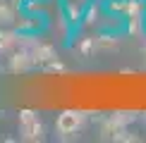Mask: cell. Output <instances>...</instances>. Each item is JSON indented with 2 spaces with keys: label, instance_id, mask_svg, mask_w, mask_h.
<instances>
[{
  "label": "cell",
  "instance_id": "obj_8",
  "mask_svg": "<svg viewBox=\"0 0 146 143\" xmlns=\"http://www.w3.org/2000/svg\"><path fill=\"white\" fill-rule=\"evenodd\" d=\"M108 119H110L117 129H127V127H132V124L137 122V112H132V110H115V112L108 115Z\"/></svg>",
  "mask_w": 146,
  "mask_h": 143
},
{
  "label": "cell",
  "instance_id": "obj_15",
  "mask_svg": "<svg viewBox=\"0 0 146 143\" xmlns=\"http://www.w3.org/2000/svg\"><path fill=\"white\" fill-rule=\"evenodd\" d=\"M141 55L146 57V38H144V45H141Z\"/></svg>",
  "mask_w": 146,
  "mask_h": 143
},
{
  "label": "cell",
  "instance_id": "obj_18",
  "mask_svg": "<svg viewBox=\"0 0 146 143\" xmlns=\"http://www.w3.org/2000/svg\"><path fill=\"white\" fill-rule=\"evenodd\" d=\"M144 122H146V112H144Z\"/></svg>",
  "mask_w": 146,
  "mask_h": 143
},
{
  "label": "cell",
  "instance_id": "obj_14",
  "mask_svg": "<svg viewBox=\"0 0 146 143\" xmlns=\"http://www.w3.org/2000/svg\"><path fill=\"white\" fill-rule=\"evenodd\" d=\"M46 69H48V72H65V64L58 62V60H53V62L46 64Z\"/></svg>",
  "mask_w": 146,
  "mask_h": 143
},
{
  "label": "cell",
  "instance_id": "obj_10",
  "mask_svg": "<svg viewBox=\"0 0 146 143\" xmlns=\"http://www.w3.org/2000/svg\"><path fill=\"white\" fill-rule=\"evenodd\" d=\"M17 19V12H15V5L7 3V0H0V29L5 26H12Z\"/></svg>",
  "mask_w": 146,
  "mask_h": 143
},
{
  "label": "cell",
  "instance_id": "obj_11",
  "mask_svg": "<svg viewBox=\"0 0 146 143\" xmlns=\"http://www.w3.org/2000/svg\"><path fill=\"white\" fill-rule=\"evenodd\" d=\"M79 52H82L84 57L96 55V36H89V38H84L82 43H79Z\"/></svg>",
  "mask_w": 146,
  "mask_h": 143
},
{
  "label": "cell",
  "instance_id": "obj_6",
  "mask_svg": "<svg viewBox=\"0 0 146 143\" xmlns=\"http://www.w3.org/2000/svg\"><path fill=\"white\" fill-rule=\"evenodd\" d=\"M19 31H12V29H0V52H10L19 48Z\"/></svg>",
  "mask_w": 146,
  "mask_h": 143
},
{
  "label": "cell",
  "instance_id": "obj_12",
  "mask_svg": "<svg viewBox=\"0 0 146 143\" xmlns=\"http://www.w3.org/2000/svg\"><path fill=\"white\" fill-rule=\"evenodd\" d=\"M12 26H17V31H31V29H36V22H31L29 17H17Z\"/></svg>",
  "mask_w": 146,
  "mask_h": 143
},
{
  "label": "cell",
  "instance_id": "obj_9",
  "mask_svg": "<svg viewBox=\"0 0 146 143\" xmlns=\"http://www.w3.org/2000/svg\"><path fill=\"white\" fill-rule=\"evenodd\" d=\"M117 48H120L117 36H113V33H101V36H96V52H115Z\"/></svg>",
  "mask_w": 146,
  "mask_h": 143
},
{
  "label": "cell",
  "instance_id": "obj_13",
  "mask_svg": "<svg viewBox=\"0 0 146 143\" xmlns=\"http://www.w3.org/2000/svg\"><path fill=\"white\" fill-rule=\"evenodd\" d=\"M98 17H101V5H91L89 12L84 14V19H89L86 24H89V26H94V24H98Z\"/></svg>",
  "mask_w": 146,
  "mask_h": 143
},
{
  "label": "cell",
  "instance_id": "obj_1",
  "mask_svg": "<svg viewBox=\"0 0 146 143\" xmlns=\"http://www.w3.org/2000/svg\"><path fill=\"white\" fill-rule=\"evenodd\" d=\"M89 115L82 110H62L55 119V131L62 138H74V136L86 127Z\"/></svg>",
  "mask_w": 146,
  "mask_h": 143
},
{
  "label": "cell",
  "instance_id": "obj_2",
  "mask_svg": "<svg viewBox=\"0 0 146 143\" xmlns=\"http://www.w3.org/2000/svg\"><path fill=\"white\" fill-rule=\"evenodd\" d=\"M19 138L27 141V143H36V141H43L46 138V129H43V122L38 119L34 110H22L19 117Z\"/></svg>",
  "mask_w": 146,
  "mask_h": 143
},
{
  "label": "cell",
  "instance_id": "obj_4",
  "mask_svg": "<svg viewBox=\"0 0 146 143\" xmlns=\"http://www.w3.org/2000/svg\"><path fill=\"white\" fill-rule=\"evenodd\" d=\"M108 10L113 12V14H120V17H132L137 14V12H146V5L141 0H110L108 3Z\"/></svg>",
  "mask_w": 146,
  "mask_h": 143
},
{
  "label": "cell",
  "instance_id": "obj_5",
  "mask_svg": "<svg viewBox=\"0 0 146 143\" xmlns=\"http://www.w3.org/2000/svg\"><path fill=\"white\" fill-rule=\"evenodd\" d=\"M125 31L132 38H144L146 36V12H137V14L125 19Z\"/></svg>",
  "mask_w": 146,
  "mask_h": 143
},
{
  "label": "cell",
  "instance_id": "obj_7",
  "mask_svg": "<svg viewBox=\"0 0 146 143\" xmlns=\"http://www.w3.org/2000/svg\"><path fill=\"white\" fill-rule=\"evenodd\" d=\"M31 52H34L36 62L43 64V67H46L48 62H53V60H58V50H55V48H53L50 43H43V41H38V45H36Z\"/></svg>",
  "mask_w": 146,
  "mask_h": 143
},
{
  "label": "cell",
  "instance_id": "obj_16",
  "mask_svg": "<svg viewBox=\"0 0 146 143\" xmlns=\"http://www.w3.org/2000/svg\"><path fill=\"white\" fill-rule=\"evenodd\" d=\"M74 3H82V5H84V3H86V0H74Z\"/></svg>",
  "mask_w": 146,
  "mask_h": 143
},
{
  "label": "cell",
  "instance_id": "obj_17",
  "mask_svg": "<svg viewBox=\"0 0 146 143\" xmlns=\"http://www.w3.org/2000/svg\"><path fill=\"white\" fill-rule=\"evenodd\" d=\"M15 3H24V0H15Z\"/></svg>",
  "mask_w": 146,
  "mask_h": 143
},
{
  "label": "cell",
  "instance_id": "obj_3",
  "mask_svg": "<svg viewBox=\"0 0 146 143\" xmlns=\"http://www.w3.org/2000/svg\"><path fill=\"white\" fill-rule=\"evenodd\" d=\"M36 57L31 50H24V48H17V50L10 52V62H7V69L12 74H27L36 67Z\"/></svg>",
  "mask_w": 146,
  "mask_h": 143
}]
</instances>
